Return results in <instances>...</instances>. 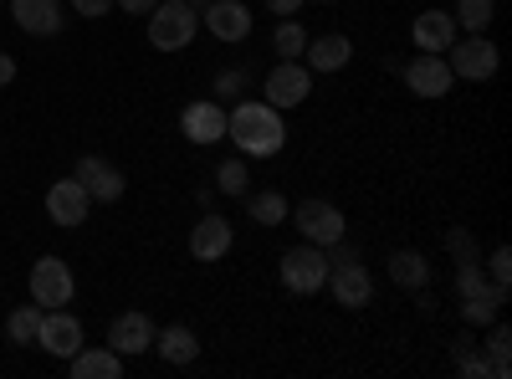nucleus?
<instances>
[{
	"label": "nucleus",
	"instance_id": "obj_23",
	"mask_svg": "<svg viewBox=\"0 0 512 379\" xmlns=\"http://www.w3.org/2000/svg\"><path fill=\"white\" fill-rule=\"evenodd\" d=\"M390 277H395V287L425 292V282H431V262H425L420 251H395V257H390Z\"/></svg>",
	"mask_w": 512,
	"mask_h": 379
},
{
	"label": "nucleus",
	"instance_id": "obj_25",
	"mask_svg": "<svg viewBox=\"0 0 512 379\" xmlns=\"http://www.w3.org/2000/svg\"><path fill=\"white\" fill-rule=\"evenodd\" d=\"M456 31H466V36H477V31H487L492 26V16H497V0H456Z\"/></svg>",
	"mask_w": 512,
	"mask_h": 379
},
{
	"label": "nucleus",
	"instance_id": "obj_27",
	"mask_svg": "<svg viewBox=\"0 0 512 379\" xmlns=\"http://www.w3.org/2000/svg\"><path fill=\"white\" fill-rule=\"evenodd\" d=\"M502 303H507V287L492 282L487 292H477V298H461V318H466V323H492Z\"/></svg>",
	"mask_w": 512,
	"mask_h": 379
},
{
	"label": "nucleus",
	"instance_id": "obj_20",
	"mask_svg": "<svg viewBox=\"0 0 512 379\" xmlns=\"http://www.w3.org/2000/svg\"><path fill=\"white\" fill-rule=\"evenodd\" d=\"M154 354L164 359V364H195V354H200V339L185 328V323H169V328H159L154 333Z\"/></svg>",
	"mask_w": 512,
	"mask_h": 379
},
{
	"label": "nucleus",
	"instance_id": "obj_16",
	"mask_svg": "<svg viewBox=\"0 0 512 379\" xmlns=\"http://www.w3.org/2000/svg\"><path fill=\"white\" fill-rule=\"evenodd\" d=\"M108 349L113 354H149L154 349V323L144 318V313H118L113 323H108Z\"/></svg>",
	"mask_w": 512,
	"mask_h": 379
},
{
	"label": "nucleus",
	"instance_id": "obj_13",
	"mask_svg": "<svg viewBox=\"0 0 512 379\" xmlns=\"http://www.w3.org/2000/svg\"><path fill=\"white\" fill-rule=\"evenodd\" d=\"M72 180L88 190L93 200H103V205H113V200L123 195V175L113 170L108 159H98V154H82V159H77V170H72Z\"/></svg>",
	"mask_w": 512,
	"mask_h": 379
},
{
	"label": "nucleus",
	"instance_id": "obj_14",
	"mask_svg": "<svg viewBox=\"0 0 512 379\" xmlns=\"http://www.w3.org/2000/svg\"><path fill=\"white\" fill-rule=\"evenodd\" d=\"M180 129L190 144H221L226 139V108L216 98H205V103H190L180 113Z\"/></svg>",
	"mask_w": 512,
	"mask_h": 379
},
{
	"label": "nucleus",
	"instance_id": "obj_28",
	"mask_svg": "<svg viewBox=\"0 0 512 379\" xmlns=\"http://www.w3.org/2000/svg\"><path fill=\"white\" fill-rule=\"evenodd\" d=\"M36 328H41V303H26V308H16L6 318V339L21 344V349H31L36 344Z\"/></svg>",
	"mask_w": 512,
	"mask_h": 379
},
{
	"label": "nucleus",
	"instance_id": "obj_6",
	"mask_svg": "<svg viewBox=\"0 0 512 379\" xmlns=\"http://www.w3.org/2000/svg\"><path fill=\"white\" fill-rule=\"evenodd\" d=\"M287 221L303 231V241H313V246H333V241H344V231H349L344 210H338L333 200H303V205H292Z\"/></svg>",
	"mask_w": 512,
	"mask_h": 379
},
{
	"label": "nucleus",
	"instance_id": "obj_40",
	"mask_svg": "<svg viewBox=\"0 0 512 379\" xmlns=\"http://www.w3.org/2000/svg\"><path fill=\"white\" fill-rule=\"evenodd\" d=\"M0 6H6V0H0Z\"/></svg>",
	"mask_w": 512,
	"mask_h": 379
},
{
	"label": "nucleus",
	"instance_id": "obj_4",
	"mask_svg": "<svg viewBox=\"0 0 512 379\" xmlns=\"http://www.w3.org/2000/svg\"><path fill=\"white\" fill-rule=\"evenodd\" d=\"M441 57H446L451 77H466V82H487V77L502 67V52L492 47V41H487L482 31H477V36H456Z\"/></svg>",
	"mask_w": 512,
	"mask_h": 379
},
{
	"label": "nucleus",
	"instance_id": "obj_7",
	"mask_svg": "<svg viewBox=\"0 0 512 379\" xmlns=\"http://www.w3.org/2000/svg\"><path fill=\"white\" fill-rule=\"evenodd\" d=\"M72 292H77V277H72V267H67L62 257L31 262V303H41V308H67Z\"/></svg>",
	"mask_w": 512,
	"mask_h": 379
},
{
	"label": "nucleus",
	"instance_id": "obj_3",
	"mask_svg": "<svg viewBox=\"0 0 512 379\" xmlns=\"http://www.w3.org/2000/svg\"><path fill=\"white\" fill-rule=\"evenodd\" d=\"M323 287L333 292V303H338V308H349V313H359V308L374 303V277H369V267H364L359 257H333Z\"/></svg>",
	"mask_w": 512,
	"mask_h": 379
},
{
	"label": "nucleus",
	"instance_id": "obj_8",
	"mask_svg": "<svg viewBox=\"0 0 512 379\" xmlns=\"http://www.w3.org/2000/svg\"><path fill=\"white\" fill-rule=\"evenodd\" d=\"M36 344L57 354V359H72L82 349V323L67 313V308H41V328H36Z\"/></svg>",
	"mask_w": 512,
	"mask_h": 379
},
{
	"label": "nucleus",
	"instance_id": "obj_37",
	"mask_svg": "<svg viewBox=\"0 0 512 379\" xmlns=\"http://www.w3.org/2000/svg\"><path fill=\"white\" fill-rule=\"evenodd\" d=\"M6 82H16V57L0 52V88H6Z\"/></svg>",
	"mask_w": 512,
	"mask_h": 379
},
{
	"label": "nucleus",
	"instance_id": "obj_30",
	"mask_svg": "<svg viewBox=\"0 0 512 379\" xmlns=\"http://www.w3.org/2000/svg\"><path fill=\"white\" fill-rule=\"evenodd\" d=\"M216 190H221V195H246V190H251V175H246L241 159H226L221 170H216Z\"/></svg>",
	"mask_w": 512,
	"mask_h": 379
},
{
	"label": "nucleus",
	"instance_id": "obj_22",
	"mask_svg": "<svg viewBox=\"0 0 512 379\" xmlns=\"http://www.w3.org/2000/svg\"><path fill=\"white\" fill-rule=\"evenodd\" d=\"M246 216L256 226H282L292 216V205L277 195V190H246Z\"/></svg>",
	"mask_w": 512,
	"mask_h": 379
},
{
	"label": "nucleus",
	"instance_id": "obj_34",
	"mask_svg": "<svg viewBox=\"0 0 512 379\" xmlns=\"http://www.w3.org/2000/svg\"><path fill=\"white\" fill-rule=\"evenodd\" d=\"M451 251H456V262H477L472 236H466V231H451Z\"/></svg>",
	"mask_w": 512,
	"mask_h": 379
},
{
	"label": "nucleus",
	"instance_id": "obj_9",
	"mask_svg": "<svg viewBox=\"0 0 512 379\" xmlns=\"http://www.w3.org/2000/svg\"><path fill=\"white\" fill-rule=\"evenodd\" d=\"M313 93V72L303 62H277L267 72V103L272 108H297V103H308Z\"/></svg>",
	"mask_w": 512,
	"mask_h": 379
},
{
	"label": "nucleus",
	"instance_id": "obj_38",
	"mask_svg": "<svg viewBox=\"0 0 512 379\" xmlns=\"http://www.w3.org/2000/svg\"><path fill=\"white\" fill-rule=\"evenodd\" d=\"M185 6H195V11H205V6H210V0H185Z\"/></svg>",
	"mask_w": 512,
	"mask_h": 379
},
{
	"label": "nucleus",
	"instance_id": "obj_36",
	"mask_svg": "<svg viewBox=\"0 0 512 379\" xmlns=\"http://www.w3.org/2000/svg\"><path fill=\"white\" fill-rule=\"evenodd\" d=\"M262 6H267L272 16H297V11H303V0H262Z\"/></svg>",
	"mask_w": 512,
	"mask_h": 379
},
{
	"label": "nucleus",
	"instance_id": "obj_2",
	"mask_svg": "<svg viewBox=\"0 0 512 379\" xmlns=\"http://www.w3.org/2000/svg\"><path fill=\"white\" fill-rule=\"evenodd\" d=\"M195 26H200V11L185 6V0H159L149 11V41L154 52H185L195 41Z\"/></svg>",
	"mask_w": 512,
	"mask_h": 379
},
{
	"label": "nucleus",
	"instance_id": "obj_11",
	"mask_svg": "<svg viewBox=\"0 0 512 379\" xmlns=\"http://www.w3.org/2000/svg\"><path fill=\"white\" fill-rule=\"evenodd\" d=\"M451 67H446V57H436V52H420L410 67H405V88L415 93V98H446L451 93Z\"/></svg>",
	"mask_w": 512,
	"mask_h": 379
},
{
	"label": "nucleus",
	"instance_id": "obj_12",
	"mask_svg": "<svg viewBox=\"0 0 512 379\" xmlns=\"http://www.w3.org/2000/svg\"><path fill=\"white\" fill-rule=\"evenodd\" d=\"M231 246H236V231H231L226 216H200L195 221V231H190V257L195 262H221Z\"/></svg>",
	"mask_w": 512,
	"mask_h": 379
},
{
	"label": "nucleus",
	"instance_id": "obj_29",
	"mask_svg": "<svg viewBox=\"0 0 512 379\" xmlns=\"http://www.w3.org/2000/svg\"><path fill=\"white\" fill-rule=\"evenodd\" d=\"M451 354H456L461 374H472V379H492V364H487V354H477L466 333H461V339H451Z\"/></svg>",
	"mask_w": 512,
	"mask_h": 379
},
{
	"label": "nucleus",
	"instance_id": "obj_1",
	"mask_svg": "<svg viewBox=\"0 0 512 379\" xmlns=\"http://www.w3.org/2000/svg\"><path fill=\"white\" fill-rule=\"evenodd\" d=\"M226 139H236V149H241L246 159H272V154H282V144H287L282 108H272L267 98L236 103V108L226 113Z\"/></svg>",
	"mask_w": 512,
	"mask_h": 379
},
{
	"label": "nucleus",
	"instance_id": "obj_15",
	"mask_svg": "<svg viewBox=\"0 0 512 379\" xmlns=\"http://www.w3.org/2000/svg\"><path fill=\"white\" fill-rule=\"evenodd\" d=\"M200 26L210 36H221V41H246L251 36V11L241 6V0H210V6L200 11Z\"/></svg>",
	"mask_w": 512,
	"mask_h": 379
},
{
	"label": "nucleus",
	"instance_id": "obj_31",
	"mask_svg": "<svg viewBox=\"0 0 512 379\" xmlns=\"http://www.w3.org/2000/svg\"><path fill=\"white\" fill-rule=\"evenodd\" d=\"M487 272H492V282H497V287H507V282H512V251H507V246H497L492 257H487Z\"/></svg>",
	"mask_w": 512,
	"mask_h": 379
},
{
	"label": "nucleus",
	"instance_id": "obj_39",
	"mask_svg": "<svg viewBox=\"0 0 512 379\" xmlns=\"http://www.w3.org/2000/svg\"><path fill=\"white\" fill-rule=\"evenodd\" d=\"M323 6H333V0H323Z\"/></svg>",
	"mask_w": 512,
	"mask_h": 379
},
{
	"label": "nucleus",
	"instance_id": "obj_5",
	"mask_svg": "<svg viewBox=\"0 0 512 379\" xmlns=\"http://www.w3.org/2000/svg\"><path fill=\"white\" fill-rule=\"evenodd\" d=\"M277 272H282V287H287V292L308 298V292H318V287L328 282V251L313 246V241H303V246H292L287 257L277 262Z\"/></svg>",
	"mask_w": 512,
	"mask_h": 379
},
{
	"label": "nucleus",
	"instance_id": "obj_21",
	"mask_svg": "<svg viewBox=\"0 0 512 379\" xmlns=\"http://www.w3.org/2000/svg\"><path fill=\"white\" fill-rule=\"evenodd\" d=\"M118 374H123V354H113V349H88L82 344L72 354V379H118Z\"/></svg>",
	"mask_w": 512,
	"mask_h": 379
},
{
	"label": "nucleus",
	"instance_id": "obj_18",
	"mask_svg": "<svg viewBox=\"0 0 512 379\" xmlns=\"http://www.w3.org/2000/svg\"><path fill=\"white\" fill-rule=\"evenodd\" d=\"M349 57H354V41L333 31V36H318V41H308V52H303V67H308V72H323V77H328V72H344V67H349Z\"/></svg>",
	"mask_w": 512,
	"mask_h": 379
},
{
	"label": "nucleus",
	"instance_id": "obj_10",
	"mask_svg": "<svg viewBox=\"0 0 512 379\" xmlns=\"http://www.w3.org/2000/svg\"><path fill=\"white\" fill-rule=\"evenodd\" d=\"M88 210H93V195L82 190L77 180H57V185L47 190V216H52V226H62V231L82 226V221H88Z\"/></svg>",
	"mask_w": 512,
	"mask_h": 379
},
{
	"label": "nucleus",
	"instance_id": "obj_35",
	"mask_svg": "<svg viewBox=\"0 0 512 379\" xmlns=\"http://www.w3.org/2000/svg\"><path fill=\"white\" fill-rule=\"evenodd\" d=\"M113 6H118V11H128V16H149V11L159 6V0H113Z\"/></svg>",
	"mask_w": 512,
	"mask_h": 379
},
{
	"label": "nucleus",
	"instance_id": "obj_33",
	"mask_svg": "<svg viewBox=\"0 0 512 379\" xmlns=\"http://www.w3.org/2000/svg\"><path fill=\"white\" fill-rule=\"evenodd\" d=\"M241 88H246V72H221V77H216V93H221V98H231V93H241Z\"/></svg>",
	"mask_w": 512,
	"mask_h": 379
},
{
	"label": "nucleus",
	"instance_id": "obj_26",
	"mask_svg": "<svg viewBox=\"0 0 512 379\" xmlns=\"http://www.w3.org/2000/svg\"><path fill=\"white\" fill-rule=\"evenodd\" d=\"M487 364H492V379H507L512 374V328L492 318V333H487Z\"/></svg>",
	"mask_w": 512,
	"mask_h": 379
},
{
	"label": "nucleus",
	"instance_id": "obj_17",
	"mask_svg": "<svg viewBox=\"0 0 512 379\" xmlns=\"http://www.w3.org/2000/svg\"><path fill=\"white\" fill-rule=\"evenodd\" d=\"M6 6L26 36H57L62 31V0H6Z\"/></svg>",
	"mask_w": 512,
	"mask_h": 379
},
{
	"label": "nucleus",
	"instance_id": "obj_24",
	"mask_svg": "<svg viewBox=\"0 0 512 379\" xmlns=\"http://www.w3.org/2000/svg\"><path fill=\"white\" fill-rule=\"evenodd\" d=\"M272 52H277V62H303V52H308V31H303V21H282L277 31H272Z\"/></svg>",
	"mask_w": 512,
	"mask_h": 379
},
{
	"label": "nucleus",
	"instance_id": "obj_32",
	"mask_svg": "<svg viewBox=\"0 0 512 379\" xmlns=\"http://www.w3.org/2000/svg\"><path fill=\"white\" fill-rule=\"evenodd\" d=\"M72 11H77V16H88V21H98V16L113 11V0H72Z\"/></svg>",
	"mask_w": 512,
	"mask_h": 379
},
{
	"label": "nucleus",
	"instance_id": "obj_19",
	"mask_svg": "<svg viewBox=\"0 0 512 379\" xmlns=\"http://www.w3.org/2000/svg\"><path fill=\"white\" fill-rule=\"evenodd\" d=\"M410 36H415L420 52H436V57H441L451 41H456V16H451V11H420Z\"/></svg>",
	"mask_w": 512,
	"mask_h": 379
}]
</instances>
